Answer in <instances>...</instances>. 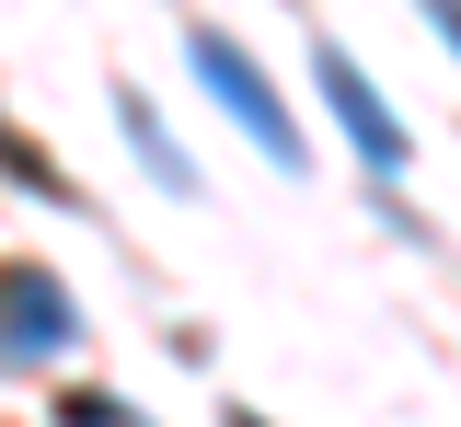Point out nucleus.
I'll return each instance as SVG.
<instances>
[{"instance_id":"7","label":"nucleus","mask_w":461,"mask_h":427,"mask_svg":"<svg viewBox=\"0 0 461 427\" xmlns=\"http://www.w3.org/2000/svg\"><path fill=\"white\" fill-rule=\"evenodd\" d=\"M230 427H266V416H230Z\"/></svg>"},{"instance_id":"1","label":"nucleus","mask_w":461,"mask_h":427,"mask_svg":"<svg viewBox=\"0 0 461 427\" xmlns=\"http://www.w3.org/2000/svg\"><path fill=\"white\" fill-rule=\"evenodd\" d=\"M196 81H208V104H220V116L242 127V139H254L266 162H277V174H300V127H288V104L266 93V69L242 59L230 35H196Z\"/></svg>"},{"instance_id":"2","label":"nucleus","mask_w":461,"mask_h":427,"mask_svg":"<svg viewBox=\"0 0 461 427\" xmlns=\"http://www.w3.org/2000/svg\"><path fill=\"white\" fill-rule=\"evenodd\" d=\"M312 81H323V116H335L346 139H357V162H369V174H381V185H403V162H415V150H403V127H393V104L369 93V69L346 59V47H312Z\"/></svg>"},{"instance_id":"6","label":"nucleus","mask_w":461,"mask_h":427,"mask_svg":"<svg viewBox=\"0 0 461 427\" xmlns=\"http://www.w3.org/2000/svg\"><path fill=\"white\" fill-rule=\"evenodd\" d=\"M415 12H427V23L450 35V59H461V0H415Z\"/></svg>"},{"instance_id":"3","label":"nucleus","mask_w":461,"mask_h":427,"mask_svg":"<svg viewBox=\"0 0 461 427\" xmlns=\"http://www.w3.org/2000/svg\"><path fill=\"white\" fill-rule=\"evenodd\" d=\"M69 335H81V312H69V289H58L47 266H0V369L58 359Z\"/></svg>"},{"instance_id":"4","label":"nucleus","mask_w":461,"mask_h":427,"mask_svg":"<svg viewBox=\"0 0 461 427\" xmlns=\"http://www.w3.org/2000/svg\"><path fill=\"white\" fill-rule=\"evenodd\" d=\"M115 127H127V139H139V162H150V174H162L173 196H196V162H185V150H173V127L150 116V104H139V93H115Z\"/></svg>"},{"instance_id":"5","label":"nucleus","mask_w":461,"mask_h":427,"mask_svg":"<svg viewBox=\"0 0 461 427\" xmlns=\"http://www.w3.org/2000/svg\"><path fill=\"white\" fill-rule=\"evenodd\" d=\"M0 174H12V185H47V196H69V185H58L47 162H35V150H23V139H12V127H0Z\"/></svg>"}]
</instances>
